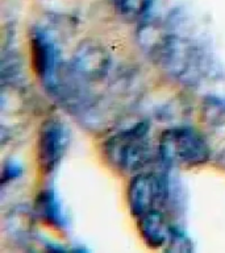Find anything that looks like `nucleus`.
Returning a JSON list of instances; mask_svg holds the SVG:
<instances>
[{"mask_svg": "<svg viewBox=\"0 0 225 253\" xmlns=\"http://www.w3.org/2000/svg\"><path fill=\"white\" fill-rule=\"evenodd\" d=\"M141 49L170 78L187 86H199L208 79L215 63L203 43L189 35L179 32L178 16L161 21L148 31Z\"/></svg>", "mask_w": 225, "mask_h": 253, "instance_id": "f257e3e1", "label": "nucleus"}, {"mask_svg": "<svg viewBox=\"0 0 225 253\" xmlns=\"http://www.w3.org/2000/svg\"><path fill=\"white\" fill-rule=\"evenodd\" d=\"M103 150L108 164L118 171L133 175L145 171L153 160L149 124L137 123L118 130L107 138Z\"/></svg>", "mask_w": 225, "mask_h": 253, "instance_id": "f03ea898", "label": "nucleus"}, {"mask_svg": "<svg viewBox=\"0 0 225 253\" xmlns=\"http://www.w3.org/2000/svg\"><path fill=\"white\" fill-rule=\"evenodd\" d=\"M114 8L128 21L141 23L150 16L153 0H113Z\"/></svg>", "mask_w": 225, "mask_h": 253, "instance_id": "9b49d317", "label": "nucleus"}, {"mask_svg": "<svg viewBox=\"0 0 225 253\" xmlns=\"http://www.w3.org/2000/svg\"><path fill=\"white\" fill-rule=\"evenodd\" d=\"M36 217L35 210L27 205L12 207L4 216L5 235L19 244H31L36 232Z\"/></svg>", "mask_w": 225, "mask_h": 253, "instance_id": "6e6552de", "label": "nucleus"}, {"mask_svg": "<svg viewBox=\"0 0 225 253\" xmlns=\"http://www.w3.org/2000/svg\"><path fill=\"white\" fill-rule=\"evenodd\" d=\"M170 193L169 178L154 173L141 171L134 174L126 191V201L136 219L153 210L167 206Z\"/></svg>", "mask_w": 225, "mask_h": 253, "instance_id": "20e7f679", "label": "nucleus"}, {"mask_svg": "<svg viewBox=\"0 0 225 253\" xmlns=\"http://www.w3.org/2000/svg\"><path fill=\"white\" fill-rule=\"evenodd\" d=\"M70 145V130L59 119L50 118L41 124L37 140V161L43 174L53 173Z\"/></svg>", "mask_w": 225, "mask_h": 253, "instance_id": "423d86ee", "label": "nucleus"}, {"mask_svg": "<svg viewBox=\"0 0 225 253\" xmlns=\"http://www.w3.org/2000/svg\"><path fill=\"white\" fill-rule=\"evenodd\" d=\"M163 249L167 251V252L188 253L193 251V247L192 241L189 240V237L183 231H181L177 227H173L171 232H170L169 240L163 247Z\"/></svg>", "mask_w": 225, "mask_h": 253, "instance_id": "f8f14e48", "label": "nucleus"}, {"mask_svg": "<svg viewBox=\"0 0 225 253\" xmlns=\"http://www.w3.org/2000/svg\"><path fill=\"white\" fill-rule=\"evenodd\" d=\"M21 175V168H20L16 162L8 161L3 168V171H1V186L7 185V182H11L13 179H17V178Z\"/></svg>", "mask_w": 225, "mask_h": 253, "instance_id": "ddd939ff", "label": "nucleus"}, {"mask_svg": "<svg viewBox=\"0 0 225 253\" xmlns=\"http://www.w3.org/2000/svg\"><path fill=\"white\" fill-rule=\"evenodd\" d=\"M67 65L71 74L82 84L92 90V87L98 86L108 78L112 69V59L102 43L86 40L76 46Z\"/></svg>", "mask_w": 225, "mask_h": 253, "instance_id": "39448f33", "label": "nucleus"}, {"mask_svg": "<svg viewBox=\"0 0 225 253\" xmlns=\"http://www.w3.org/2000/svg\"><path fill=\"white\" fill-rule=\"evenodd\" d=\"M138 231L141 237L151 248H163L169 240L173 225H170L163 210H153L137 217Z\"/></svg>", "mask_w": 225, "mask_h": 253, "instance_id": "1a4fd4ad", "label": "nucleus"}, {"mask_svg": "<svg viewBox=\"0 0 225 253\" xmlns=\"http://www.w3.org/2000/svg\"><path fill=\"white\" fill-rule=\"evenodd\" d=\"M31 51L36 74L46 90L63 65L58 46L46 29L36 28L31 35Z\"/></svg>", "mask_w": 225, "mask_h": 253, "instance_id": "0eeeda50", "label": "nucleus"}, {"mask_svg": "<svg viewBox=\"0 0 225 253\" xmlns=\"http://www.w3.org/2000/svg\"><path fill=\"white\" fill-rule=\"evenodd\" d=\"M35 212L43 223L57 229H65L66 217L62 210V205L58 201L55 193L50 189H45L36 199Z\"/></svg>", "mask_w": 225, "mask_h": 253, "instance_id": "9d476101", "label": "nucleus"}, {"mask_svg": "<svg viewBox=\"0 0 225 253\" xmlns=\"http://www.w3.org/2000/svg\"><path fill=\"white\" fill-rule=\"evenodd\" d=\"M157 153L167 168H196L211 158L207 140L191 126H173L163 130Z\"/></svg>", "mask_w": 225, "mask_h": 253, "instance_id": "7ed1b4c3", "label": "nucleus"}]
</instances>
